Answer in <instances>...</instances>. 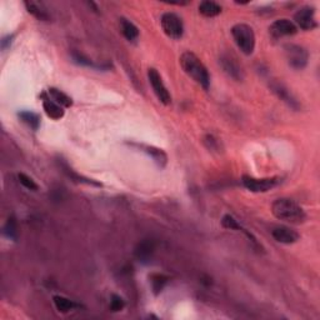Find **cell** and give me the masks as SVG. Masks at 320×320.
I'll list each match as a JSON object with an SVG mask.
<instances>
[{"label": "cell", "instance_id": "obj_1", "mask_svg": "<svg viewBox=\"0 0 320 320\" xmlns=\"http://www.w3.org/2000/svg\"><path fill=\"white\" fill-rule=\"evenodd\" d=\"M272 213L276 219L290 224H303L307 219L304 209L292 199H276L272 204Z\"/></svg>", "mask_w": 320, "mask_h": 320}, {"label": "cell", "instance_id": "obj_2", "mask_svg": "<svg viewBox=\"0 0 320 320\" xmlns=\"http://www.w3.org/2000/svg\"><path fill=\"white\" fill-rule=\"evenodd\" d=\"M180 65L183 68V70L186 73V76L192 78L201 88H204L205 90L209 89L210 76L208 73V69L194 53L185 51L184 54H181Z\"/></svg>", "mask_w": 320, "mask_h": 320}, {"label": "cell", "instance_id": "obj_3", "mask_svg": "<svg viewBox=\"0 0 320 320\" xmlns=\"http://www.w3.org/2000/svg\"><path fill=\"white\" fill-rule=\"evenodd\" d=\"M232 35L235 44L245 54L250 55L255 49V34L253 28L248 24H235L232 28Z\"/></svg>", "mask_w": 320, "mask_h": 320}, {"label": "cell", "instance_id": "obj_4", "mask_svg": "<svg viewBox=\"0 0 320 320\" xmlns=\"http://www.w3.org/2000/svg\"><path fill=\"white\" fill-rule=\"evenodd\" d=\"M161 29L170 39L179 40L184 35L183 20L175 13H164L160 19Z\"/></svg>", "mask_w": 320, "mask_h": 320}, {"label": "cell", "instance_id": "obj_5", "mask_svg": "<svg viewBox=\"0 0 320 320\" xmlns=\"http://www.w3.org/2000/svg\"><path fill=\"white\" fill-rule=\"evenodd\" d=\"M285 58H287L288 64L295 70H302L308 65L309 54L307 49L296 44H287L284 47Z\"/></svg>", "mask_w": 320, "mask_h": 320}, {"label": "cell", "instance_id": "obj_6", "mask_svg": "<svg viewBox=\"0 0 320 320\" xmlns=\"http://www.w3.org/2000/svg\"><path fill=\"white\" fill-rule=\"evenodd\" d=\"M148 79L149 83H150L153 90H154L155 95H157L158 100H159L161 104H164V105H169V104L172 103V95H170L169 90L166 89L165 84H164L159 71L154 68L149 69Z\"/></svg>", "mask_w": 320, "mask_h": 320}, {"label": "cell", "instance_id": "obj_7", "mask_svg": "<svg viewBox=\"0 0 320 320\" xmlns=\"http://www.w3.org/2000/svg\"><path fill=\"white\" fill-rule=\"evenodd\" d=\"M279 180L276 178H264V179H256V178L244 175L243 184L248 190L253 193H267L278 185Z\"/></svg>", "mask_w": 320, "mask_h": 320}, {"label": "cell", "instance_id": "obj_8", "mask_svg": "<svg viewBox=\"0 0 320 320\" xmlns=\"http://www.w3.org/2000/svg\"><path fill=\"white\" fill-rule=\"evenodd\" d=\"M294 24L303 30H313L316 28L315 9L311 7H304L299 9L294 15Z\"/></svg>", "mask_w": 320, "mask_h": 320}, {"label": "cell", "instance_id": "obj_9", "mask_svg": "<svg viewBox=\"0 0 320 320\" xmlns=\"http://www.w3.org/2000/svg\"><path fill=\"white\" fill-rule=\"evenodd\" d=\"M298 33V28L289 19L275 20L269 27V34L274 39H280L283 36H290Z\"/></svg>", "mask_w": 320, "mask_h": 320}, {"label": "cell", "instance_id": "obj_10", "mask_svg": "<svg viewBox=\"0 0 320 320\" xmlns=\"http://www.w3.org/2000/svg\"><path fill=\"white\" fill-rule=\"evenodd\" d=\"M270 89H272L273 93L275 94L281 102H284L288 106L294 109V110H299V109H300V104H299L298 99L294 97L292 91H290L284 84L274 80V82L270 83Z\"/></svg>", "mask_w": 320, "mask_h": 320}, {"label": "cell", "instance_id": "obj_11", "mask_svg": "<svg viewBox=\"0 0 320 320\" xmlns=\"http://www.w3.org/2000/svg\"><path fill=\"white\" fill-rule=\"evenodd\" d=\"M219 64L221 65L223 70L232 79L236 80V82H240L243 80L244 78V71L243 68L239 65V63L236 62L235 58H233L232 55H221L220 59H219Z\"/></svg>", "mask_w": 320, "mask_h": 320}, {"label": "cell", "instance_id": "obj_12", "mask_svg": "<svg viewBox=\"0 0 320 320\" xmlns=\"http://www.w3.org/2000/svg\"><path fill=\"white\" fill-rule=\"evenodd\" d=\"M154 252L155 244L152 240H149V239H145V240H141L137 245V248L134 250V254L135 258L138 259V261H140L143 264H148L152 260Z\"/></svg>", "mask_w": 320, "mask_h": 320}, {"label": "cell", "instance_id": "obj_13", "mask_svg": "<svg viewBox=\"0 0 320 320\" xmlns=\"http://www.w3.org/2000/svg\"><path fill=\"white\" fill-rule=\"evenodd\" d=\"M272 235L278 243L281 244H294L299 240L298 233H296L295 230L290 229L289 227L274 228Z\"/></svg>", "mask_w": 320, "mask_h": 320}, {"label": "cell", "instance_id": "obj_14", "mask_svg": "<svg viewBox=\"0 0 320 320\" xmlns=\"http://www.w3.org/2000/svg\"><path fill=\"white\" fill-rule=\"evenodd\" d=\"M43 108H44V111L47 113L48 117L51 118L53 120H60L65 114L62 105H59V104L54 102V100L48 99V98H45V99L43 100Z\"/></svg>", "mask_w": 320, "mask_h": 320}, {"label": "cell", "instance_id": "obj_15", "mask_svg": "<svg viewBox=\"0 0 320 320\" xmlns=\"http://www.w3.org/2000/svg\"><path fill=\"white\" fill-rule=\"evenodd\" d=\"M120 29H122L123 35L125 36L129 42H134L139 36V29L135 24H133L130 20L122 18L120 19Z\"/></svg>", "mask_w": 320, "mask_h": 320}, {"label": "cell", "instance_id": "obj_16", "mask_svg": "<svg viewBox=\"0 0 320 320\" xmlns=\"http://www.w3.org/2000/svg\"><path fill=\"white\" fill-rule=\"evenodd\" d=\"M199 13L206 18H214L221 13V7L215 2H201L199 4Z\"/></svg>", "mask_w": 320, "mask_h": 320}, {"label": "cell", "instance_id": "obj_17", "mask_svg": "<svg viewBox=\"0 0 320 320\" xmlns=\"http://www.w3.org/2000/svg\"><path fill=\"white\" fill-rule=\"evenodd\" d=\"M54 304H55V308L60 313H69V311L77 309L79 308L80 305L77 304L76 302L70 300V299L64 298V296H60V295H55L53 298Z\"/></svg>", "mask_w": 320, "mask_h": 320}, {"label": "cell", "instance_id": "obj_18", "mask_svg": "<svg viewBox=\"0 0 320 320\" xmlns=\"http://www.w3.org/2000/svg\"><path fill=\"white\" fill-rule=\"evenodd\" d=\"M49 97L51 98V100L59 104V105L64 106V108H70L73 105V100H71L70 97H68L65 93L60 91L59 89L55 88H50L49 89Z\"/></svg>", "mask_w": 320, "mask_h": 320}, {"label": "cell", "instance_id": "obj_19", "mask_svg": "<svg viewBox=\"0 0 320 320\" xmlns=\"http://www.w3.org/2000/svg\"><path fill=\"white\" fill-rule=\"evenodd\" d=\"M221 225L225 228V229H230V230H241V232H243L244 234H247L248 238L252 239V241H254V240H255V238L252 235V233L247 232V230L243 229V228L240 227V224H239L238 221H236L235 219L232 217V215H229V214L224 215L223 219H221Z\"/></svg>", "mask_w": 320, "mask_h": 320}, {"label": "cell", "instance_id": "obj_20", "mask_svg": "<svg viewBox=\"0 0 320 320\" xmlns=\"http://www.w3.org/2000/svg\"><path fill=\"white\" fill-rule=\"evenodd\" d=\"M25 7H27L29 13H30L31 15L35 16L36 19L43 20V22H48L49 20V14L44 9H43V8L40 7L39 4H36V3L25 2Z\"/></svg>", "mask_w": 320, "mask_h": 320}, {"label": "cell", "instance_id": "obj_21", "mask_svg": "<svg viewBox=\"0 0 320 320\" xmlns=\"http://www.w3.org/2000/svg\"><path fill=\"white\" fill-rule=\"evenodd\" d=\"M19 118L22 119L23 123L27 124L31 129L38 130L40 126V118L38 114L33 113V111H22V113H19Z\"/></svg>", "mask_w": 320, "mask_h": 320}, {"label": "cell", "instance_id": "obj_22", "mask_svg": "<svg viewBox=\"0 0 320 320\" xmlns=\"http://www.w3.org/2000/svg\"><path fill=\"white\" fill-rule=\"evenodd\" d=\"M168 280L169 278L166 275H163V274H153L150 276V283L153 292H154L155 295H158V294L164 289V287H165Z\"/></svg>", "mask_w": 320, "mask_h": 320}, {"label": "cell", "instance_id": "obj_23", "mask_svg": "<svg viewBox=\"0 0 320 320\" xmlns=\"http://www.w3.org/2000/svg\"><path fill=\"white\" fill-rule=\"evenodd\" d=\"M4 235L9 238L10 240H16L18 238V225H16V220L13 217H10L7 220L4 225Z\"/></svg>", "mask_w": 320, "mask_h": 320}, {"label": "cell", "instance_id": "obj_24", "mask_svg": "<svg viewBox=\"0 0 320 320\" xmlns=\"http://www.w3.org/2000/svg\"><path fill=\"white\" fill-rule=\"evenodd\" d=\"M146 152L149 153V155H152V158L159 164V166H164L166 163V155L161 149H155L153 146H146Z\"/></svg>", "mask_w": 320, "mask_h": 320}, {"label": "cell", "instance_id": "obj_25", "mask_svg": "<svg viewBox=\"0 0 320 320\" xmlns=\"http://www.w3.org/2000/svg\"><path fill=\"white\" fill-rule=\"evenodd\" d=\"M18 178H19L20 184H22L24 188H27L29 190H38V185H36L35 181L31 179L30 177H28L27 174H23V173H20V174L18 175Z\"/></svg>", "mask_w": 320, "mask_h": 320}, {"label": "cell", "instance_id": "obj_26", "mask_svg": "<svg viewBox=\"0 0 320 320\" xmlns=\"http://www.w3.org/2000/svg\"><path fill=\"white\" fill-rule=\"evenodd\" d=\"M125 307V302L123 300V298L120 295H117V294H113L110 299V309L115 311H122Z\"/></svg>", "mask_w": 320, "mask_h": 320}, {"label": "cell", "instance_id": "obj_27", "mask_svg": "<svg viewBox=\"0 0 320 320\" xmlns=\"http://www.w3.org/2000/svg\"><path fill=\"white\" fill-rule=\"evenodd\" d=\"M11 39H13V35H8V36H5L4 39L2 40V48L3 49H5L8 47V44H11Z\"/></svg>", "mask_w": 320, "mask_h": 320}]
</instances>
